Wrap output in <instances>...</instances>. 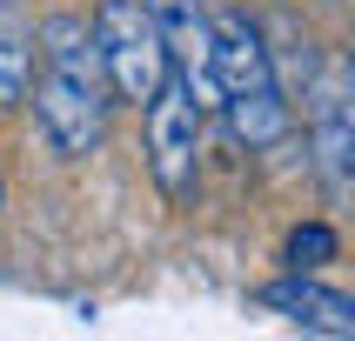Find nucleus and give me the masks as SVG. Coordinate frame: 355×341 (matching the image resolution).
<instances>
[{
  "label": "nucleus",
  "instance_id": "1",
  "mask_svg": "<svg viewBox=\"0 0 355 341\" xmlns=\"http://www.w3.org/2000/svg\"><path fill=\"white\" fill-rule=\"evenodd\" d=\"M34 120L47 147L67 160L94 154L101 134H107V74H101V54H94V27L80 14H47L34 27Z\"/></svg>",
  "mask_w": 355,
  "mask_h": 341
},
{
  "label": "nucleus",
  "instance_id": "2",
  "mask_svg": "<svg viewBox=\"0 0 355 341\" xmlns=\"http://www.w3.org/2000/svg\"><path fill=\"white\" fill-rule=\"evenodd\" d=\"M215 107L228 114V134L248 154H268L295 134L288 87H282L275 54L261 47V27L248 14H215Z\"/></svg>",
  "mask_w": 355,
  "mask_h": 341
},
{
  "label": "nucleus",
  "instance_id": "3",
  "mask_svg": "<svg viewBox=\"0 0 355 341\" xmlns=\"http://www.w3.org/2000/svg\"><path fill=\"white\" fill-rule=\"evenodd\" d=\"M87 27H94V54H101V74H107L114 100H148L161 80L175 74L168 47L155 34V14L141 0H101Z\"/></svg>",
  "mask_w": 355,
  "mask_h": 341
},
{
  "label": "nucleus",
  "instance_id": "4",
  "mask_svg": "<svg viewBox=\"0 0 355 341\" xmlns=\"http://www.w3.org/2000/svg\"><path fill=\"white\" fill-rule=\"evenodd\" d=\"M141 107H148V167H155V187L168 201H188L195 181H201V114L208 107L175 74L161 80Z\"/></svg>",
  "mask_w": 355,
  "mask_h": 341
},
{
  "label": "nucleus",
  "instance_id": "5",
  "mask_svg": "<svg viewBox=\"0 0 355 341\" xmlns=\"http://www.w3.org/2000/svg\"><path fill=\"white\" fill-rule=\"evenodd\" d=\"M155 14V34L168 47V67L201 107H215V14L201 0H141Z\"/></svg>",
  "mask_w": 355,
  "mask_h": 341
},
{
  "label": "nucleus",
  "instance_id": "6",
  "mask_svg": "<svg viewBox=\"0 0 355 341\" xmlns=\"http://www.w3.org/2000/svg\"><path fill=\"white\" fill-rule=\"evenodd\" d=\"M315 160H322V181L329 194H349V160H355V100H349V67H329L315 80Z\"/></svg>",
  "mask_w": 355,
  "mask_h": 341
},
{
  "label": "nucleus",
  "instance_id": "7",
  "mask_svg": "<svg viewBox=\"0 0 355 341\" xmlns=\"http://www.w3.org/2000/svg\"><path fill=\"white\" fill-rule=\"evenodd\" d=\"M261 308H275L282 321H295V328H309V335H329V341H349L355 335V301L342 295V288H322L315 275H288V281H268L261 288Z\"/></svg>",
  "mask_w": 355,
  "mask_h": 341
},
{
  "label": "nucleus",
  "instance_id": "8",
  "mask_svg": "<svg viewBox=\"0 0 355 341\" xmlns=\"http://www.w3.org/2000/svg\"><path fill=\"white\" fill-rule=\"evenodd\" d=\"M27 80H34V27L20 20L14 0H0V107L27 100Z\"/></svg>",
  "mask_w": 355,
  "mask_h": 341
},
{
  "label": "nucleus",
  "instance_id": "9",
  "mask_svg": "<svg viewBox=\"0 0 355 341\" xmlns=\"http://www.w3.org/2000/svg\"><path fill=\"white\" fill-rule=\"evenodd\" d=\"M322 261H336V228H329V221H302L295 234H288V268L315 275Z\"/></svg>",
  "mask_w": 355,
  "mask_h": 341
}]
</instances>
